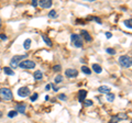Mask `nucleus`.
Listing matches in <instances>:
<instances>
[{
    "label": "nucleus",
    "mask_w": 132,
    "mask_h": 123,
    "mask_svg": "<svg viewBox=\"0 0 132 123\" xmlns=\"http://www.w3.org/2000/svg\"><path fill=\"white\" fill-rule=\"evenodd\" d=\"M51 88H53V90H54V91H57V90H58V88H57V87H55L54 85H51Z\"/></svg>",
    "instance_id": "35"
},
{
    "label": "nucleus",
    "mask_w": 132,
    "mask_h": 123,
    "mask_svg": "<svg viewBox=\"0 0 132 123\" xmlns=\"http://www.w3.org/2000/svg\"><path fill=\"white\" fill-rule=\"evenodd\" d=\"M88 20H94V21H96L97 23L101 24V20H100L98 17H89V18H88Z\"/></svg>",
    "instance_id": "23"
},
{
    "label": "nucleus",
    "mask_w": 132,
    "mask_h": 123,
    "mask_svg": "<svg viewBox=\"0 0 132 123\" xmlns=\"http://www.w3.org/2000/svg\"><path fill=\"white\" fill-rule=\"evenodd\" d=\"M50 89H51V84H47V85L45 86V90H50Z\"/></svg>",
    "instance_id": "33"
},
{
    "label": "nucleus",
    "mask_w": 132,
    "mask_h": 123,
    "mask_svg": "<svg viewBox=\"0 0 132 123\" xmlns=\"http://www.w3.org/2000/svg\"><path fill=\"white\" fill-rule=\"evenodd\" d=\"M38 97H39V95H38L36 92H34V93H33V95L31 96V98H30V100L32 101V102H34V101H35L36 99H38Z\"/></svg>",
    "instance_id": "27"
},
{
    "label": "nucleus",
    "mask_w": 132,
    "mask_h": 123,
    "mask_svg": "<svg viewBox=\"0 0 132 123\" xmlns=\"http://www.w3.org/2000/svg\"><path fill=\"white\" fill-rule=\"evenodd\" d=\"M128 119V115L124 113H119L117 115H112V118L110 119V121L108 123H117V122H120V121H123V120H127Z\"/></svg>",
    "instance_id": "5"
},
{
    "label": "nucleus",
    "mask_w": 132,
    "mask_h": 123,
    "mask_svg": "<svg viewBox=\"0 0 132 123\" xmlns=\"http://www.w3.org/2000/svg\"><path fill=\"white\" fill-rule=\"evenodd\" d=\"M118 62H119L120 65H121L122 67H124V68H130L131 65H132L131 57L128 56V55H122V56H120L119 59H118Z\"/></svg>",
    "instance_id": "2"
},
{
    "label": "nucleus",
    "mask_w": 132,
    "mask_h": 123,
    "mask_svg": "<svg viewBox=\"0 0 132 123\" xmlns=\"http://www.w3.org/2000/svg\"><path fill=\"white\" fill-rule=\"evenodd\" d=\"M113 100H115V95L113 93H107V101L112 102Z\"/></svg>",
    "instance_id": "21"
},
{
    "label": "nucleus",
    "mask_w": 132,
    "mask_h": 123,
    "mask_svg": "<svg viewBox=\"0 0 132 123\" xmlns=\"http://www.w3.org/2000/svg\"><path fill=\"white\" fill-rule=\"evenodd\" d=\"M81 34L83 35V36H84V38H85V40H86V41H87V42H90V41H91V40H93V38L90 36V34H89V33H88L87 31H86V30H81Z\"/></svg>",
    "instance_id": "12"
},
{
    "label": "nucleus",
    "mask_w": 132,
    "mask_h": 123,
    "mask_svg": "<svg viewBox=\"0 0 132 123\" xmlns=\"http://www.w3.org/2000/svg\"><path fill=\"white\" fill-rule=\"evenodd\" d=\"M84 106L85 107H90V106H93V101L91 100H84Z\"/></svg>",
    "instance_id": "26"
},
{
    "label": "nucleus",
    "mask_w": 132,
    "mask_h": 123,
    "mask_svg": "<svg viewBox=\"0 0 132 123\" xmlns=\"http://www.w3.org/2000/svg\"><path fill=\"white\" fill-rule=\"evenodd\" d=\"M2 117V112H1V111H0V118Z\"/></svg>",
    "instance_id": "36"
},
{
    "label": "nucleus",
    "mask_w": 132,
    "mask_h": 123,
    "mask_svg": "<svg viewBox=\"0 0 132 123\" xmlns=\"http://www.w3.org/2000/svg\"><path fill=\"white\" fill-rule=\"evenodd\" d=\"M31 43H32L31 38H26V41H24V43H23V47H24V50H29V48L31 47Z\"/></svg>",
    "instance_id": "18"
},
{
    "label": "nucleus",
    "mask_w": 132,
    "mask_h": 123,
    "mask_svg": "<svg viewBox=\"0 0 132 123\" xmlns=\"http://www.w3.org/2000/svg\"><path fill=\"white\" fill-rule=\"evenodd\" d=\"M124 25H126L128 29H131L132 28V20L131 19H128L124 21Z\"/></svg>",
    "instance_id": "22"
},
{
    "label": "nucleus",
    "mask_w": 132,
    "mask_h": 123,
    "mask_svg": "<svg viewBox=\"0 0 132 123\" xmlns=\"http://www.w3.org/2000/svg\"><path fill=\"white\" fill-rule=\"evenodd\" d=\"M53 70H54V72H58V70H61V65H55V66L53 67Z\"/></svg>",
    "instance_id": "30"
},
{
    "label": "nucleus",
    "mask_w": 132,
    "mask_h": 123,
    "mask_svg": "<svg viewBox=\"0 0 132 123\" xmlns=\"http://www.w3.org/2000/svg\"><path fill=\"white\" fill-rule=\"evenodd\" d=\"M18 95H19L20 97H22V98L28 97V96L30 95V89L28 88V87H21V88L18 89Z\"/></svg>",
    "instance_id": "7"
},
{
    "label": "nucleus",
    "mask_w": 132,
    "mask_h": 123,
    "mask_svg": "<svg viewBox=\"0 0 132 123\" xmlns=\"http://www.w3.org/2000/svg\"><path fill=\"white\" fill-rule=\"evenodd\" d=\"M81 72H83L84 74H86V75H90V74H91V70H90V68H88L87 66H84V65L81 66Z\"/></svg>",
    "instance_id": "19"
},
{
    "label": "nucleus",
    "mask_w": 132,
    "mask_h": 123,
    "mask_svg": "<svg viewBox=\"0 0 132 123\" xmlns=\"http://www.w3.org/2000/svg\"><path fill=\"white\" fill-rule=\"evenodd\" d=\"M86 96H87V91L84 90V89H81L78 91V101L79 102H84V100H86Z\"/></svg>",
    "instance_id": "10"
},
{
    "label": "nucleus",
    "mask_w": 132,
    "mask_h": 123,
    "mask_svg": "<svg viewBox=\"0 0 132 123\" xmlns=\"http://www.w3.org/2000/svg\"><path fill=\"white\" fill-rule=\"evenodd\" d=\"M0 26H1V19H0Z\"/></svg>",
    "instance_id": "37"
},
{
    "label": "nucleus",
    "mask_w": 132,
    "mask_h": 123,
    "mask_svg": "<svg viewBox=\"0 0 132 123\" xmlns=\"http://www.w3.org/2000/svg\"><path fill=\"white\" fill-rule=\"evenodd\" d=\"M65 75H66V77H68V78H74V77H76V76L78 75V72L76 69H74V68H68V69H66V72H65Z\"/></svg>",
    "instance_id": "9"
},
{
    "label": "nucleus",
    "mask_w": 132,
    "mask_h": 123,
    "mask_svg": "<svg viewBox=\"0 0 132 123\" xmlns=\"http://www.w3.org/2000/svg\"><path fill=\"white\" fill-rule=\"evenodd\" d=\"M110 90H111V88L108 86H100L99 89H98V91L101 92V93H110Z\"/></svg>",
    "instance_id": "11"
},
{
    "label": "nucleus",
    "mask_w": 132,
    "mask_h": 123,
    "mask_svg": "<svg viewBox=\"0 0 132 123\" xmlns=\"http://www.w3.org/2000/svg\"><path fill=\"white\" fill-rule=\"evenodd\" d=\"M17 115H18V112H17L16 110H11L9 113H8V117H9L10 119H12V118H16Z\"/></svg>",
    "instance_id": "20"
},
{
    "label": "nucleus",
    "mask_w": 132,
    "mask_h": 123,
    "mask_svg": "<svg viewBox=\"0 0 132 123\" xmlns=\"http://www.w3.org/2000/svg\"><path fill=\"white\" fill-rule=\"evenodd\" d=\"M16 111L19 113H26V104H17Z\"/></svg>",
    "instance_id": "13"
},
{
    "label": "nucleus",
    "mask_w": 132,
    "mask_h": 123,
    "mask_svg": "<svg viewBox=\"0 0 132 123\" xmlns=\"http://www.w3.org/2000/svg\"><path fill=\"white\" fill-rule=\"evenodd\" d=\"M0 38H1V40H3V41H7V40H8L7 35H4V34H0Z\"/></svg>",
    "instance_id": "31"
},
{
    "label": "nucleus",
    "mask_w": 132,
    "mask_h": 123,
    "mask_svg": "<svg viewBox=\"0 0 132 123\" xmlns=\"http://www.w3.org/2000/svg\"><path fill=\"white\" fill-rule=\"evenodd\" d=\"M62 80H63V77H62L61 75H57L56 77H55V79H54L55 84H60V82H62Z\"/></svg>",
    "instance_id": "24"
},
{
    "label": "nucleus",
    "mask_w": 132,
    "mask_h": 123,
    "mask_svg": "<svg viewBox=\"0 0 132 123\" xmlns=\"http://www.w3.org/2000/svg\"><path fill=\"white\" fill-rule=\"evenodd\" d=\"M36 6H38V0H33L32 7H36Z\"/></svg>",
    "instance_id": "34"
},
{
    "label": "nucleus",
    "mask_w": 132,
    "mask_h": 123,
    "mask_svg": "<svg viewBox=\"0 0 132 123\" xmlns=\"http://www.w3.org/2000/svg\"><path fill=\"white\" fill-rule=\"evenodd\" d=\"M42 78H43V73L42 72H40V70L34 72V79H35V80H41Z\"/></svg>",
    "instance_id": "16"
},
{
    "label": "nucleus",
    "mask_w": 132,
    "mask_h": 123,
    "mask_svg": "<svg viewBox=\"0 0 132 123\" xmlns=\"http://www.w3.org/2000/svg\"><path fill=\"white\" fill-rule=\"evenodd\" d=\"M106 52L108 54H110V55H115L116 54V50H113V48H106Z\"/></svg>",
    "instance_id": "25"
},
{
    "label": "nucleus",
    "mask_w": 132,
    "mask_h": 123,
    "mask_svg": "<svg viewBox=\"0 0 132 123\" xmlns=\"http://www.w3.org/2000/svg\"><path fill=\"white\" fill-rule=\"evenodd\" d=\"M71 38L74 45L76 47H81L83 46V40H81V36H79L78 34H72L71 35Z\"/></svg>",
    "instance_id": "6"
},
{
    "label": "nucleus",
    "mask_w": 132,
    "mask_h": 123,
    "mask_svg": "<svg viewBox=\"0 0 132 123\" xmlns=\"http://www.w3.org/2000/svg\"><path fill=\"white\" fill-rule=\"evenodd\" d=\"M42 38H43V41L45 42V44L47 45V46H50V47H52V46H53V43H52V41L47 38V36H46V35H42Z\"/></svg>",
    "instance_id": "17"
},
{
    "label": "nucleus",
    "mask_w": 132,
    "mask_h": 123,
    "mask_svg": "<svg viewBox=\"0 0 132 123\" xmlns=\"http://www.w3.org/2000/svg\"><path fill=\"white\" fill-rule=\"evenodd\" d=\"M3 72H4V74L8 76H13L14 75V72H13L12 68H10V67H4L3 68Z\"/></svg>",
    "instance_id": "15"
},
{
    "label": "nucleus",
    "mask_w": 132,
    "mask_h": 123,
    "mask_svg": "<svg viewBox=\"0 0 132 123\" xmlns=\"http://www.w3.org/2000/svg\"><path fill=\"white\" fill-rule=\"evenodd\" d=\"M38 4H39L41 8H44V9H48L50 7H52L53 2H52L51 0H40V1H38Z\"/></svg>",
    "instance_id": "8"
},
{
    "label": "nucleus",
    "mask_w": 132,
    "mask_h": 123,
    "mask_svg": "<svg viewBox=\"0 0 132 123\" xmlns=\"http://www.w3.org/2000/svg\"><path fill=\"white\" fill-rule=\"evenodd\" d=\"M93 70L97 74H100L102 72V68H101V66L98 65V64H93Z\"/></svg>",
    "instance_id": "14"
},
{
    "label": "nucleus",
    "mask_w": 132,
    "mask_h": 123,
    "mask_svg": "<svg viewBox=\"0 0 132 123\" xmlns=\"http://www.w3.org/2000/svg\"><path fill=\"white\" fill-rule=\"evenodd\" d=\"M13 98L12 91L8 88H1L0 89V99L4 101H11Z\"/></svg>",
    "instance_id": "1"
},
{
    "label": "nucleus",
    "mask_w": 132,
    "mask_h": 123,
    "mask_svg": "<svg viewBox=\"0 0 132 123\" xmlns=\"http://www.w3.org/2000/svg\"><path fill=\"white\" fill-rule=\"evenodd\" d=\"M26 57H28L26 54H24V55H16V56H13L12 58H11V63H10V65H11V67L16 68V67L19 66V64L21 63L23 59H26ZM11 67H10V68H11Z\"/></svg>",
    "instance_id": "3"
},
{
    "label": "nucleus",
    "mask_w": 132,
    "mask_h": 123,
    "mask_svg": "<svg viewBox=\"0 0 132 123\" xmlns=\"http://www.w3.org/2000/svg\"><path fill=\"white\" fill-rule=\"evenodd\" d=\"M48 17H50V18H54V17H56V11H55V10H51V11L48 12Z\"/></svg>",
    "instance_id": "29"
},
{
    "label": "nucleus",
    "mask_w": 132,
    "mask_h": 123,
    "mask_svg": "<svg viewBox=\"0 0 132 123\" xmlns=\"http://www.w3.org/2000/svg\"><path fill=\"white\" fill-rule=\"evenodd\" d=\"M106 36H107V38H110L111 36H112V34H111L110 32H106Z\"/></svg>",
    "instance_id": "32"
},
{
    "label": "nucleus",
    "mask_w": 132,
    "mask_h": 123,
    "mask_svg": "<svg viewBox=\"0 0 132 123\" xmlns=\"http://www.w3.org/2000/svg\"><path fill=\"white\" fill-rule=\"evenodd\" d=\"M19 67H21L23 69H31V68H34V67H35V63L32 62V60L26 59V60H22V62L19 64Z\"/></svg>",
    "instance_id": "4"
},
{
    "label": "nucleus",
    "mask_w": 132,
    "mask_h": 123,
    "mask_svg": "<svg viewBox=\"0 0 132 123\" xmlns=\"http://www.w3.org/2000/svg\"><path fill=\"white\" fill-rule=\"evenodd\" d=\"M58 99L62 101H65L66 99H67V97H66V95L65 93H61V95H58Z\"/></svg>",
    "instance_id": "28"
}]
</instances>
